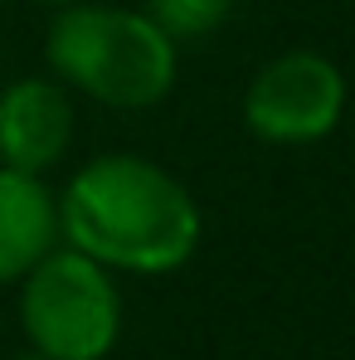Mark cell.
Listing matches in <instances>:
<instances>
[{"instance_id":"9","label":"cell","mask_w":355,"mask_h":360,"mask_svg":"<svg viewBox=\"0 0 355 360\" xmlns=\"http://www.w3.org/2000/svg\"><path fill=\"white\" fill-rule=\"evenodd\" d=\"M54 5H73V0H54Z\"/></svg>"},{"instance_id":"7","label":"cell","mask_w":355,"mask_h":360,"mask_svg":"<svg viewBox=\"0 0 355 360\" xmlns=\"http://www.w3.org/2000/svg\"><path fill=\"white\" fill-rule=\"evenodd\" d=\"M146 15L171 44H190V39L214 34L234 15V0H146Z\"/></svg>"},{"instance_id":"6","label":"cell","mask_w":355,"mask_h":360,"mask_svg":"<svg viewBox=\"0 0 355 360\" xmlns=\"http://www.w3.org/2000/svg\"><path fill=\"white\" fill-rule=\"evenodd\" d=\"M59 243V200L44 176L0 166V288L20 283Z\"/></svg>"},{"instance_id":"5","label":"cell","mask_w":355,"mask_h":360,"mask_svg":"<svg viewBox=\"0 0 355 360\" xmlns=\"http://www.w3.org/2000/svg\"><path fill=\"white\" fill-rule=\"evenodd\" d=\"M73 141V103L63 83L20 78L0 93V166L44 176L63 161Z\"/></svg>"},{"instance_id":"1","label":"cell","mask_w":355,"mask_h":360,"mask_svg":"<svg viewBox=\"0 0 355 360\" xmlns=\"http://www.w3.org/2000/svg\"><path fill=\"white\" fill-rule=\"evenodd\" d=\"M59 239L108 273L161 278L200 248V205L171 171L146 156H98L63 185Z\"/></svg>"},{"instance_id":"4","label":"cell","mask_w":355,"mask_h":360,"mask_svg":"<svg viewBox=\"0 0 355 360\" xmlns=\"http://www.w3.org/2000/svg\"><path fill=\"white\" fill-rule=\"evenodd\" d=\"M346 112L341 68L311 49L268 59L243 88V122L258 141L273 146H311L336 131Z\"/></svg>"},{"instance_id":"2","label":"cell","mask_w":355,"mask_h":360,"mask_svg":"<svg viewBox=\"0 0 355 360\" xmlns=\"http://www.w3.org/2000/svg\"><path fill=\"white\" fill-rule=\"evenodd\" d=\"M49 68L103 108H156L176 88V44L146 10L63 5L49 25Z\"/></svg>"},{"instance_id":"3","label":"cell","mask_w":355,"mask_h":360,"mask_svg":"<svg viewBox=\"0 0 355 360\" xmlns=\"http://www.w3.org/2000/svg\"><path fill=\"white\" fill-rule=\"evenodd\" d=\"M20 326L49 360H103L122 336V292L103 263L54 243L20 278Z\"/></svg>"},{"instance_id":"8","label":"cell","mask_w":355,"mask_h":360,"mask_svg":"<svg viewBox=\"0 0 355 360\" xmlns=\"http://www.w3.org/2000/svg\"><path fill=\"white\" fill-rule=\"evenodd\" d=\"M10 360H49V356H39V351H30V356H10Z\"/></svg>"}]
</instances>
